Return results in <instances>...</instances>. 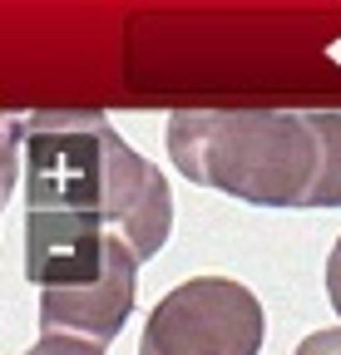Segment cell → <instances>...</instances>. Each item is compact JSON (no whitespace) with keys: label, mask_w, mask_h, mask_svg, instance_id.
Instances as JSON below:
<instances>
[{"label":"cell","mask_w":341,"mask_h":355,"mask_svg":"<svg viewBox=\"0 0 341 355\" xmlns=\"http://www.w3.org/2000/svg\"><path fill=\"white\" fill-rule=\"evenodd\" d=\"M326 301H331V311L341 316V237L331 242V257H326Z\"/></svg>","instance_id":"8"},{"label":"cell","mask_w":341,"mask_h":355,"mask_svg":"<svg viewBox=\"0 0 341 355\" xmlns=\"http://www.w3.org/2000/svg\"><path fill=\"white\" fill-rule=\"evenodd\" d=\"M263 336V301L238 277H188L149 311L139 355H258Z\"/></svg>","instance_id":"3"},{"label":"cell","mask_w":341,"mask_h":355,"mask_svg":"<svg viewBox=\"0 0 341 355\" xmlns=\"http://www.w3.org/2000/svg\"><path fill=\"white\" fill-rule=\"evenodd\" d=\"M168 158L193 188L252 207H312L322 183V133L292 109H178Z\"/></svg>","instance_id":"2"},{"label":"cell","mask_w":341,"mask_h":355,"mask_svg":"<svg viewBox=\"0 0 341 355\" xmlns=\"http://www.w3.org/2000/svg\"><path fill=\"white\" fill-rule=\"evenodd\" d=\"M10 158H20L25 212H65L104 222L134 247L158 257L174 232V188L129 139L94 109H40L10 119Z\"/></svg>","instance_id":"1"},{"label":"cell","mask_w":341,"mask_h":355,"mask_svg":"<svg viewBox=\"0 0 341 355\" xmlns=\"http://www.w3.org/2000/svg\"><path fill=\"white\" fill-rule=\"evenodd\" d=\"M25 277L40 286V296H79L94 286L139 282V257L104 222L25 212Z\"/></svg>","instance_id":"4"},{"label":"cell","mask_w":341,"mask_h":355,"mask_svg":"<svg viewBox=\"0 0 341 355\" xmlns=\"http://www.w3.org/2000/svg\"><path fill=\"white\" fill-rule=\"evenodd\" d=\"M25 355H104V345L79 340V336H40Z\"/></svg>","instance_id":"6"},{"label":"cell","mask_w":341,"mask_h":355,"mask_svg":"<svg viewBox=\"0 0 341 355\" xmlns=\"http://www.w3.org/2000/svg\"><path fill=\"white\" fill-rule=\"evenodd\" d=\"M292 355H341V326H322V331L302 336V345Z\"/></svg>","instance_id":"7"},{"label":"cell","mask_w":341,"mask_h":355,"mask_svg":"<svg viewBox=\"0 0 341 355\" xmlns=\"http://www.w3.org/2000/svg\"><path fill=\"white\" fill-rule=\"evenodd\" d=\"M312 128L322 133V183L312 207H341V109H317Z\"/></svg>","instance_id":"5"}]
</instances>
